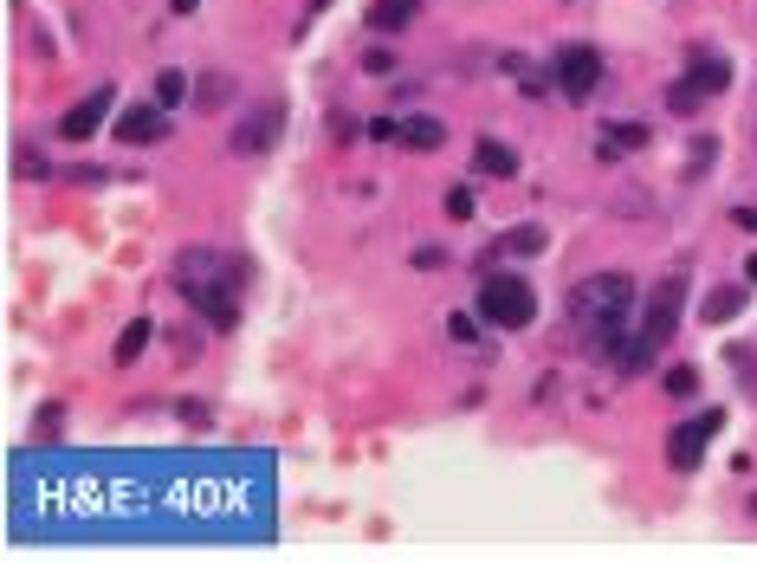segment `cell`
I'll return each mask as SVG.
<instances>
[{
  "label": "cell",
  "instance_id": "6da1fadb",
  "mask_svg": "<svg viewBox=\"0 0 757 563\" xmlns=\"http://www.w3.org/2000/svg\"><path fill=\"white\" fill-rule=\"evenodd\" d=\"M635 279L628 272H596L570 292V324L583 331V350L602 363H622L628 337H635Z\"/></svg>",
  "mask_w": 757,
  "mask_h": 563
},
{
  "label": "cell",
  "instance_id": "7a4b0ae2",
  "mask_svg": "<svg viewBox=\"0 0 757 563\" xmlns=\"http://www.w3.org/2000/svg\"><path fill=\"white\" fill-rule=\"evenodd\" d=\"M175 285H182V298L214 324V331H233V324H240V285H246V259L240 253L188 246V253L175 259Z\"/></svg>",
  "mask_w": 757,
  "mask_h": 563
},
{
  "label": "cell",
  "instance_id": "3957f363",
  "mask_svg": "<svg viewBox=\"0 0 757 563\" xmlns=\"http://www.w3.org/2000/svg\"><path fill=\"white\" fill-rule=\"evenodd\" d=\"M680 311H686V279H660L654 292H648V311H641V324H635V337H628V350H622V363L615 369H648L654 363V350L673 337V324H680Z\"/></svg>",
  "mask_w": 757,
  "mask_h": 563
},
{
  "label": "cell",
  "instance_id": "277c9868",
  "mask_svg": "<svg viewBox=\"0 0 757 563\" xmlns=\"http://www.w3.org/2000/svg\"><path fill=\"white\" fill-rule=\"evenodd\" d=\"M479 318L499 324V331H525V324L538 318V298H531V285L518 279V272H486V285H479Z\"/></svg>",
  "mask_w": 757,
  "mask_h": 563
},
{
  "label": "cell",
  "instance_id": "5b68a950",
  "mask_svg": "<svg viewBox=\"0 0 757 563\" xmlns=\"http://www.w3.org/2000/svg\"><path fill=\"white\" fill-rule=\"evenodd\" d=\"M550 85L563 91V98H596V85H602V52L596 46H563L557 59H550Z\"/></svg>",
  "mask_w": 757,
  "mask_h": 563
},
{
  "label": "cell",
  "instance_id": "8992f818",
  "mask_svg": "<svg viewBox=\"0 0 757 563\" xmlns=\"http://www.w3.org/2000/svg\"><path fill=\"white\" fill-rule=\"evenodd\" d=\"M719 428H725V415H719V408H706V415L680 421V428L667 434V466H673V473H693V466H699V453H706V441H712Z\"/></svg>",
  "mask_w": 757,
  "mask_h": 563
},
{
  "label": "cell",
  "instance_id": "52a82bcc",
  "mask_svg": "<svg viewBox=\"0 0 757 563\" xmlns=\"http://www.w3.org/2000/svg\"><path fill=\"white\" fill-rule=\"evenodd\" d=\"M110 104H117V91H110V85H98L91 98H78L72 111L59 117V136H72V143H85V136H98V130H104V117H110Z\"/></svg>",
  "mask_w": 757,
  "mask_h": 563
},
{
  "label": "cell",
  "instance_id": "ba28073f",
  "mask_svg": "<svg viewBox=\"0 0 757 563\" xmlns=\"http://www.w3.org/2000/svg\"><path fill=\"white\" fill-rule=\"evenodd\" d=\"M279 123H285V104H259L253 117H240V130H233V149H240V156H266V149L279 143Z\"/></svg>",
  "mask_w": 757,
  "mask_h": 563
},
{
  "label": "cell",
  "instance_id": "9c48e42d",
  "mask_svg": "<svg viewBox=\"0 0 757 563\" xmlns=\"http://www.w3.org/2000/svg\"><path fill=\"white\" fill-rule=\"evenodd\" d=\"M686 85H693L699 98H719V91L732 85V65H725L712 46H693V59H686Z\"/></svg>",
  "mask_w": 757,
  "mask_h": 563
},
{
  "label": "cell",
  "instance_id": "30bf717a",
  "mask_svg": "<svg viewBox=\"0 0 757 563\" xmlns=\"http://www.w3.org/2000/svg\"><path fill=\"white\" fill-rule=\"evenodd\" d=\"M117 136L123 143H156V136H169V117H162V104H130L117 117Z\"/></svg>",
  "mask_w": 757,
  "mask_h": 563
},
{
  "label": "cell",
  "instance_id": "8fae6325",
  "mask_svg": "<svg viewBox=\"0 0 757 563\" xmlns=\"http://www.w3.org/2000/svg\"><path fill=\"white\" fill-rule=\"evenodd\" d=\"M415 13H421V0H376V7L363 13V26H376V33L389 39V33H408V20H415Z\"/></svg>",
  "mask_w": 757,
  "mask_h": 563
},
{
  "label": "cell",
  "instance_id": "7c38bea8",
  "mask_svg": "<svg viewBox=\"0 0 757 563\" xmlns=\"http://www.w3.org/2000/svg\"><path fill=\"white\" fill-rule=\"evenodd\" d=\"M473 162H479V175H518V156L499 143V136H486V143L473 149Z\"/></svg>",
  "mask_w": 757,
  "mask_h": 563
},
{
  "label": "cell",
  "instance_id": "4fadbf2b",
  "mask_svg": "<svg viewBox=\"0 0 757 563\" xmlns=\"http://www.w3.org/2000/svg\"><path fill=\"white\" fill-rule=\"evenodd\" d=\"M402 143H415V149H440V143H447V123H440V117H408V123H402Z\"/></svg>",
  "mask_w": 757,
  "mask_h": 563
},
{
  "label": "cell",
  "instance_id": "5bb4252c",
  "mask_svg": "<svg viewBox=\"0 0 757 563\" xmlns=\"http://www.w3.org/2000/svg\"><path fill=\"white\" fill-rule=\"evenodd\" d=\"M738 311H745V285H725V292L706 298V324H725V318H738Z\"/></svg>",
  "mask_w": 757,
  "mask_h": 563
},
{
  "label": "cell",
  "instance_id": "9a60e30c",
  "mask_svg": "<svg viewBox=\"0 0 757 563\" xmlns=\"http://www.w3.org/2000/svg\"><path fill=\"white\" fill-rule=\"evenodd\" d=\"M499 253H544V227L538 221H525V227H512L499 240Z\"/></svg>",
  "mask_w": 757,
  "mask_h": 563
},
{
  "label": "cell",
  "instance_id": "2e32d148",
  "mask_svg": "<svg viewBox=\"0 0 757 563\" xmlns=\"http://www.w3.org/2000/svg\"><path fill=\"white\" fill-rule=\"evenodd\" d=\"M149 337H156V324H149V318H136L130 331L117 337V363H136V356H143V343H149Z\"/></svg>",
  "mask_w": 757,
  "mask_h": 563
},
{
  "label": "cell",
  "instance_id": "e0dca14e",
  "mask_svg": "<svg viewBox=\"0 0 757 563\" xmlns=\"http://www.w3.org/2000/svg\"><path fill=\"white\" fill-rule=\"evenodd\" d=\"M648 143V130L641 123H609V136H602V156H615V149H641Z\"/></svg>",
  "mask_w": 757,
  "mask_h": 563
},
{
  "label": "cell",
  "instance_id": "ac0fdd59",
  "mask_svg": "<svg viewBox=\"0 0 757 563\" xmlns=\"http://www.w3.org/2000/svg\"><path fill=\"white\" fill-rule=\"evenodd\" d=\"M182 98H188V72H162L156 78V104L169 111V104H182Z\"/></svg>",
  "mask_w": 757,
  "mask_h": 563
},
{
  "label": "cell",
  "instance_id": "d6986e66",
  "mask_svg": "<svg viewBox=\"0 0 757 563\" xmlns=\"http://www.w3.org/2000/svg\"><path fill=\"white\" fill-rule=\"evenodd\" d=\"M660 389H667L673 402H686V395H699V376H693V369H667V382H660Z\"/></svg>",
  "mask_w": 757,
  "mask_h": 563
},
{
  "label": "cell",
  "instance_id": "ffe728a7",
  "mask_svg": "<svg viewBox=\"0 0 757 563\" xmlns=\"http://www.w3.org/2000/svg\"><path fill=\"white\" fill-rule=\"evenodd\" d=\"M447 337H453V343H479V318H466V311H453V318H447Z\"/></svg>",
  "mask_w": 757,
  "mask_h": 563
},
{
  "label": "cell",
  "instance_id": "44dd1931",
  "mask_svg": "<svg viewBox=\"0 0 757 563\" xmlns=\"http://www.w3.org/2000/svg\"><path fill=\"white\" fill-rule=\"evenodd\" d=\"M667 111H699V91H693V85H686V78H680V85H673V91H667Z\"/></svg>",
  "mask_w": 757,
  "mask_h": 563
},
{
  "label": "cell",
  "instance_id": "7402d4cb",
  "mask_svg": "<svg viewBox=\"0 0 757 563\" xmlns=\"http://www.w3.org/2000/svg\"><path fill=\"white\" fill-rule=\"evenodd\" d=\"M447 214H453V221H466V214H473V188H453V195H447Z\"/></svg>",
  "mask_w": 757,
  "mask_h": 563
},
{
  "label": "cell",
  "instance_id": "603a6c76",
  "mask_svg": "<svg viewBox=\"0 0 757 563\" xmlns=\"http://www.w3.org/2000/svg\"><path fill=\"white\" fill-rule=\"evenodd\" d=\"M227 91H233L227 78H208V85H201V104H227Z\"/></svg>",
  "mask_w": 757,
  "mask_h": 563
},
{
  "label": "cell",
  "instance_id": "cb8c5ba5",
  "mask_svg": "<svg viewBox=\"0 0 757 563\" xmlns=\"http://www.w3.org/2000/svg\"><path fill=\"white\" fill-rule=\"evenodd\" d=\"M738 227H751V233H757V208H738Z\"/></svg>",
  "mask_w": 757,
  "mask_h": 563
},
{
  "label": "cell",
  "instance_id": "d4e9b609",
  "mask_svg": "<svg viewBox=\"0 0 757 563\" xmlns=\"http://www.w3.org/2000/svg\"><path fill=\"white\" fill-rule=\"evenodd\" d=\"M745 279H751V285H757V253H751V259H745Z\"/></svg>",
  "mask_w": 757,
  "mask_h": 563
},
{
  "label": "cell",
  "instance_id": "484cf974",
  "mask_svg": "<svg viewBox=\"0 0 757 563\" xmlns=\"http://www.w3.org/2000/svg\"><path fill=\"white\" fill-rule=\"evenodd\" d=\"M201 7V0H175V13H195Z\"/></svg>",
  "mask_w": 757,
  "mask_h": 563
}]
</instances>
